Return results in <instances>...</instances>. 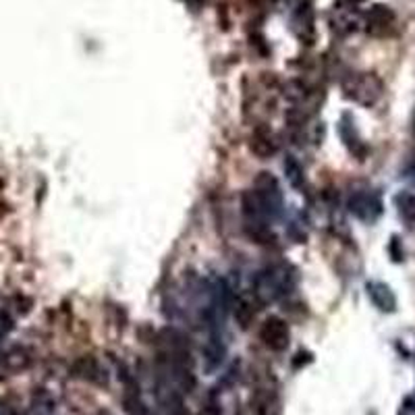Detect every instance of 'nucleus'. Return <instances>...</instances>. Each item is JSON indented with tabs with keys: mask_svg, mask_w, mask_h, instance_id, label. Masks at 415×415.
I'll return each mask as SVG.
<instances>
[{
	"mask_svg": "<svg viewBox=\"0 0 415 415\" xmlns=\"http://www.w3.org/2000/svg\"><path fill=\"white\" fill-rule=\"evenodd\" d=\"M293 25L297 36L301 40H305L308 44H312V40H314V13H312L310 4H305V6L301 4L299 6V11H297V15H295L293 19Z\"/></svg>",
	"mask_w": 415,
	"mask_h": 415,
	"instance_id": "obj_11",
	"label": "nucleus"
},
{
	"mask_svg": "<svg viewBox=\"0 0 415 415\" xmlns=\"http://www.w3.org/2000/svg\"><path fill=\"white\" fill-rule=\"evenodd\" d=\"M396 206H399V212H401L403 219L415 222V196L401 194V196L396 197Z\"/></svg>",
	"mask_w": 415,
	"mask_h": 415,
	"instance_id": "obj_17",
	"label": "nucleus"
},
{
	"mask_svg": "<svg viewBox=\"0 0 415 415\" xmlns=\"http://www.w3.org/2000/svg\"><path fill=\"white\" fill-rule=\"evenodd\" d=\"M349 4H357V2H362V0H347Z\"/></svg>",
	"mask_w": 415,
	"mask_h": 415,
	"instance_id": "obj_19",
	"label": "nucleus"
},
{
	"mask_svg": "<svg viewBox=\"0 0 415 415\" xmlns=\"http://www.w3.org/2000/svg\"><path fill=\"white\" fill-rule=\"evenodd\" d=\"M339 131H341V140L345 142V146L349 147L355 156L364 158V156H366V146H364V142L359 140V135H357L353 122L349 121V117H342L341 125H339Z\"/></svg>",
	"mask_w": 415,
	"mask_h": 415,
	"instance_id": "obj_13",
	"label": "nucleus"
},
{
	"mask_svg": "<svg viewBox=\"0 0 415 415\" xmlns=\"http://www.w3.org/2000/svg\"><path fill=\"white\" fill-rule=\"evenodd\" d=\"M187 2H189V4H191L194 9H197V6L201 4V0H187Z\"/></svg>",
	"mask_w": 415,
	"mask_h": 415,
	"instance_id": "obj_18",
	"label": "nucleus"
},
{
	"mask_svg": "<svg viewBox=\"0 0 415 415\" xmlns=\"http://www.w3.org/2000/svg\"><path fill=\"white\" fill-rule=\"evenodd\" d=\"M349 212L353 216H357L364 222H374L382 214V201L376 194H369V191H357L349 197Z\"/></svg>",
	"mask_w": 415,
	"mask_h": 415,
	"instance_id": "obj_5",
	"label": "nucleus"
},
{
	"mask_svg": "<svg viewBox=\"0 0 415 415\" xmlns=\"http://www.w3.org/2000/svg\"><path fill=\"white\" fill-rule=\"evenodd\" d=\"M122 409L127 415H154L152 409L144 403V399L140 396V392L133 389H127L122 394Z\"/></svg>",
	"mask_w": 415,
	"mask_h": 415,
	"instance_id": "obj_14",
	"label": "nucleus"
},
{
	"mask_svg": "<svg viewBox=\"0 0 415 415\" xmlns=\"http://www.w3.org/2000/svg\"><path fill=\"white\" fill-rule=\"evenodd\" d=\"M260 339L268 347L270 351H285L289 347V324L278 316H270L264 320L260 328Z\"/></svg>",
	"mask_w": 415,
	"mask_h": 415,
	"instance_id": "obj_4",
	"label": "nucleus"
},
{
	"mask_svg": "<svg viewBox=\"0 0 415 415\" xmlns=\"http://www.w3.org/2000/svg\"><path fill=\"white\" fill-rule=\"evenodd\" d=\"M33 357H31V351L25 349V347H15L11 351H6L2 355V366L6 367L9 372H23L31 366Z\"/></svg>",
	"mask_w": 415,
	"mask_h": 415,
	"instance_id": "obj_12",
	"label": "nucleus"
},
{
	"mask_svg": "<svg viewBox=\"0 0 415 415\" xmlns=\"http://www.w3.org/2000/svg\"><path fill=\"white\" fill-rule=\"evenodd\" d=\"M367 295L372 299V303L380 310V312H394L396 308V299L391 287H387L384 283H369L367 285Z\"/></svg>",
	"mask_w": 415,
	"mask_h": 415,
	"instance_id": "obj_10",
	"label": "nucleus"
},
{
	"mask_svg": "<svg viewBox=\"0 0 415 415\" xmlns=\"http://www.w3.org/2000/svg\"><path fill=\"white\" fill-rule=\"evenodd\" d=\"M283 171L287 174V181L293 189H303L305 185V174H303V169L301 164L295 160L293 156H287L285 162H283Z\"/></svg>",
	"mask_w": 415,
	"mask_h": 415,
	"instance_id": "obj_15",
	"label": "nucleus"
},
{
	"mask_svg": "<svg viewBox=\"0 0 415 415\" xmlns=\"http://www.w3.org/2000/svg\"><path fill=\"white\" fill-rule=\"evenodd\" d=\"M396 23V15L387 4H374L366 13L367 31L372 36H389Z\"/></svg>",
	"mask_w": 415,
	"mask_h": 415,
	"instance_id": "obj_6",
	"label": "nucleus"
},
{
	"mask_svg": "<svg viewBox=\"0 0 415 415\" xmlns=\"http://www.w3.org/2000/svg\"><path fill=\"white\" fill-rule=\"evenodd\" d=\"M253 194L258 196L266 216L270 220L280 219L283 214V208H285V199H283V189H280V183L276 181L274 174L270 172H260L258 179H256V187H253Z\"/></svg>",
	"mask_w": 415,
	"mask_h": 415,
	"instance_id": "obj_3",
	"label": "nucleus"
},
{
	"mask_svg": "<svg viewBox=\"0 0 415 415\" xmlns=\"http://www.w3.org/2000/svg\"><path fill=\"white\" fill-rule=\"evenodd\" d=\"M297 285V272L289 264H272L258 272L253 280V293L260 303H274L289 295Z\"/></svg>",
	"mask_w": 415,
	"mask_h": 415,
	"instance_id": "obj_1",
	"label": "nucleus"
},
{
	"mask_svg": "<svg viewBox=\"0 0 415 415\" xmlns=\"http://www.w3.org/2000/svg\"><path fill=\"white\" fill-rule=\"evenodd\" d=\"M201 355H204V366L208 372H214L216 367H220L224 355H226V345L222 342L220 330H210L208 341L201 347Z\"/></svg>",
	"mask_w": 415,
	"mask_h": 415,
	"instance_id": "obj_8",
	"label": "nucleus"
},
{
	"mask_svg": "<svg viewBox=\"0 0 415 415\" xmlns=\"http://www.w3.org/2000/svg\"><path fill=\"white\" fill-rule=\"evenodd\" d=\"M98 415H112V414H110V411H100Z\"/></svg>",
	"mask_w": 415,
	"mask_h": 415,
	"instance_id": "obj_20",
	"label": "nucleus"
},
{
	"mask_svg": "<svg viewBox=\"0 0 415 415\" xmlns=\"http://www.w3.org/2000/svg\"><path fill=\"white\" fill-rule=\"evenodd\" d=\"M233 316L237 320V324L243 330H247L251 326L253 317H256V312H253V308L247 299H237V301H233Z\"/></svg>",
	"mask_w": 415,
	"mask_h": 415,
	"instance_id": "obj_16",
	"label": "nucleus"
},
{
	"mask_svg": "<svg viewBox=\"0 0 415 415\" xmlns=\"http://www.w3.org/2000/svg\"><path fill=\"white\" fill-rule=\"evenodd\" d=\"M249 149H251L258 158L268 160V158H272V156L276 154L278 147H276V142H274L272 133H268L266 129H256L253 135H251V140H249Z\"/></svg>",
	"mask_w": 415,
	"mask_h": 415,
	"instance_id": "obj_9",
	"label": "nucleus"
},
{
	"mask_svg": "<svg viewBox=\"0 0 415 415\" xmlns=\"http://www.w3.org/2000/svg\"><path fill=\"white\" fill-rule=\"evenodd\" d=\"M342 94L345 98L362 104L374 106L384 94V85L380 77L374 73H351L342 79Z\"/></svg>",
	"mask_w": 415,
	"mask_h": 415,
	"instance_id": "obj_2",
	"label": "nucleus"
},
{
	"mask_svg": "<svg viewBox=\"0 0 415 415\" xmlns=\"http://www.w3.org/2000/svg\"><path fill=\"white\" fill-rule=\"evenodd\" d=\"M75 378L94 382V384H106V369L100 366V362L94 355H81L77 357L71 366Z\"/></svg>",
	"mask_w": 415,
	"mask_h": 415,
	"instance_id": "obj_7",
	"label": "nucleus"
}]
</instances>
